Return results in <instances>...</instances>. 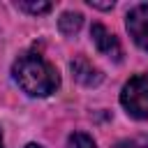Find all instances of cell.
<instances>
[{
    "instance_id": "6da1fadb",
    "label": "cell",
    "mask_w": 148,
    "mask_h": 148,
    "mask_svg": "<svg viewBox=\"0 0 148 148\" xmlns=\"http://www.w3.org/2000/svg\"><path fill=\"white\" fill-rule=\"evenodd\" d=\"M12 74H14V81L18 83V88L23 92H28L30 97H46V95L56 92V88L60 86L58 69L44 56L32 53V51L16 58Z\"/></svg>"
},
{
    "instance_id": "5b68a950",
    "label": "cell",
    "mask_w": 148,
    "mask_h": 148,
    "mask_svg": "<svg viewBox=\"0 0 148 148\" xmlns=\"http://www.w3.org/2000/svg\"><path fill=\"white\" fill-rule=\"evenodd\" d=\"M69 67H72L74 79H76V81H81L83 86H97V83L102 81V72H99V69H97L88 58H83V56L74 58Z\"/></svg>"
},
{
    "instance_id": "30bf717a",
    "label": "cell",
    "mask_w": 148,
    "mask_h": 148,
    "mask_svg": "<svg viewBox=\"0 0 148 148\" xmlns=\"http://www.w3.org/2000/svg\"><path fill=\"white\" fill-rule=\"evenodd\" d=\"M25 148H44V146H39V143H28Z\"/></svg>"
},
{
    "instance_id": "ba28073f",
    "label": "cell",
    "mask_w": 148,
    "mask_h": 148,
    "mask_svg": "<svg viewBox=\"0 0 148 148\" xmlns=\"http://www.w3.org/2000/svg\"><path fill=\"white\" fill-rule=\"evenodd\" d=\"M16 7L21 12H28V14H46V12H51V2H16Z\"/></svg>"
},
{
    "instance_id": "8fae6325",
    "label": "cell",
    "mask_w": 148,
    "mask_h": 148,
    "mask_svg": "<svg viewBox=\"0 0 148 148\" xmlns=\"http://www.w3.org/2000/svg\"><path fill=\"white\" fill-rule=\"evenodd\" d=\"M0 148H2V130H0Z\"/></svg>"
},
{
    "instance_id": "52a82bcc",
    "label": "cell",
    "mask_w": 148,
    "mask_h": 148,
    "mask_svg": "<svg viewBox=\"0 0 148 148\" xmlns=\"http://www.w3.org/2000/svg\"><path fill=\"white\" fill-rule=\"evenodd\" d=\"M65 148H97L92 136H88L86 132H74L69 139H67V146Z\"/></svg>"
},
{
    "instance_id": "9c48e42d",
    "label": "cell",
    "mask_w": 148,
    "mask_h": 148,
    "mask_svg": "<svg viewBox=\"0 0 148 148\" xmlns=\"http://www.w3.org/2000/svg\"><path fill=\"white\" fill-rule=\"evenodd\" d=\"M88 5L90 7H97V9H111L113 7V2H95V0H88Z\"/></svg>"
},
{
    "instance_id": "7a4b0ae2",
    "label": "cell",
    "mask_w": 148,
    "mask_h": 148,
    "mask_svg": "<svg viewBox=\"0 0 148 148\" xmlns=\"http://www.w3.org/2000/svg\"><path fill=\"white\" fill-rule=\"evenodd\" d=\"M120 104L125 106V111L132 118H136V120H146L148 118V72L132 76L123 86Z\"/></svg>"
},
{
    "instance_id": "277c9868",
    "label": "cell",
    "mask_w": 148,
    "mask_h": 148,
    "mask_svg": "<svg viewBox=\"0 0 148 148\" xmlns=\"http://www.w3.org/2000/svg\"><path fill=\"white\" fill-rule=\"evenodd\" d=\"M90 37H92V42H95L97 51H99V53H104L106 58H113L116 62L123 58V46H120L118 37H116V35H111L102 23H92V25H90Z\"/></svg>"
},
{
    "instance_id": "8992f818",
    "label": "cell",
    "mask_w": 148,
    "mask_h": 148,
    "mask_svg": "<svg viewBox=\"0 0 148 148\" xmlns=\"http://www.w3.org/2000/svg\"><path fill=\"white\" fill-rule=\"evenodd\" d=\"M83 25V16L79 12H65L60 18H58V28L62 35H76Z\"/></svg>"
},
{
    "instance_id": "3957f363",
    "label": "cell",
    "mask_w": 148,
    "mask_h": 148,
    "mask_svg": "<svg viewBox=\"0 0 148 148\" xmlns=\"http://www.w3.org/2000/svg\"><path fill=\"white\" fill-rule=\"evenodd\" d=\"M125 23H127V32L136 42V46L148 51V2H141V5L132 7L127 12Z\"/></svg>"
}]
</instances>
